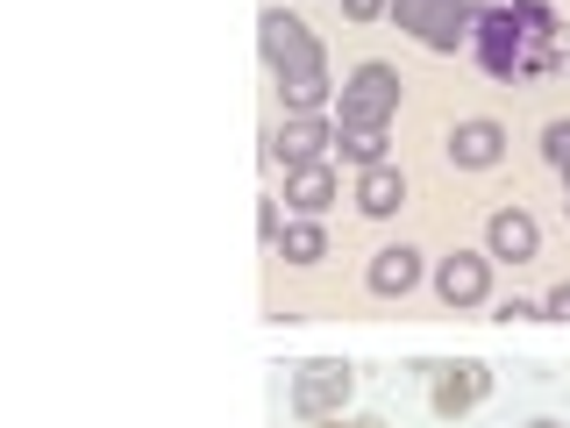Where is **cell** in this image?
<instances>
[{
    "label": "cell",
    "instance_id": "cell-16",
    "mask_svg": "<svg viewBox=\"0 0 570 428\" xmlns=\"http://www.w3.org/2000/svg\"><path fill=\"white\" fill-rule=\"evenodd\" d=\"M278 100H285V115H321V100H335V94H328V79H299V86H278Z\"/></svg>",
    "mask_w": 570,
    "mask_h": 428
},
{
    "label": "cell",
    "instance_id": "cell-10",
    "mask_svg": "<svg viewBox=\"0 0 570 428\" xmlns=\"http://www.w3.org/2000/svg\"><path fill=\"white\" fill-rule=\"evenodd\" d=\"M364 285H371L379 300H406V293L421 285V250H414V243H385L379 257H371Z\"/></svg>",
    "mask_w": 570,
    "mask_h": 428
},
{
    "label": "cell",
    "instance_id": "cell-9",
    "mask_svg": "<svg viewBox=\"0 0 570 428\" xmlns=\"http://www.w3.org/2000/svg\"><path fill=\"white\" fill-rule=\"evenodd\" d=\"M485 250H492V264H528L534 250H542V228H534V214L528 207H492L485 214Z\"/></svg>",
    "mask_w": 570,
    "mask_h": 428
},
{
    "label": "cell",
    "instance_id": "cell-22",
    "mask_svg": "<svg viewBox=\"0 0 570 428\" xmlns=\"http://www.w3.org/2000/svg\"><path fill=\"white\" fill-rule=\"evenodd\" d=\"M521 428H563V421H557V415H534V421H521Z\"/></svg>",
    "mask_w": 570,
    "mask_h": 428
},
{
    "label": "cell",
    "instance_id": "cell-12",
    "mask_svg": "<svg viewBox=\"0 0 570 428\" xmlns=\"http://www.w3.org/2000/svg\"><path fill=\"white\" fill-rule=\"evenodd\" d=\"M285 207L293 214H328L335 207V157H314V165L285 172Z\"/></svg>",
    "mask_w": 570,
    "mask_h": 428
},
{
    "label": "cell",
    "instance_id": "cell-7",
    "mask_svg": "<svg viewBox=\"0 0 570 428\" xmlns=\"http://www.w3.org/2000/svg\"><path fill=\"white\" fill-rule=\"evenodd\" d=\"M435 300L442 308H485L492 300V250H450L435 264Z\"/></svg>",
    "mask_w": 570,
    "mask_h": 428
},
{
    "label": "cell",
    "instance_id": "cell-1",
    "mask_svg": "<svg viewBox=\"0 0 570 428\" xmlns=\"http://www.w3.org/2000/svg\"><path fill=\"white\" fill-rule=\"evenodd\" d=\"M471 58L499 86L557 71L563 65V22H557V8H549V0H492V8H478Z\"/></svg>",
    "mask_w": 570,
    "mask_h": 428
},
{
    "label": "cell",
    "instance_id": "cell-5",
    "mask_svg": "<svg viewBox=\"0 0 570 428\" xmlns=\"http://www.w3.org/2000/svg\"><path fill=\"white\" fill-rule=\"evenodd\" d=\"M428 407H435V421H463L478 415V407L492 400V364L485 357H435V371H428Z\"/></svg>",
    "mask_w": 570,
    "mask_h": 428
},
{
    "label": "cell",
    "instance_id": "cell-15",
    "mask_svg": "<svg viewBox=\"0 0 570 428\" xmlns=\"http://www.w3.org/2000/svg\"><path fill=\"white\" fill-rule=\"evenodd\" d=\"M335 157L356 165V172H371V165L392 157V143H385V129H335Z\"/></svg>",
    "mask_w": 570,
    "mask_h": 428
},
{
    "label": "cell",
    "instance_id": "cell-25",
    "mask_svg": "<svg viewBox=\"0 0 570 428\" xmlns=\"http://www.w3.org/2000/svg\"><path fill=\"white\" fill-rule=\"evenodd\" d=\"M563 178H570V172H563Z\"/></svg>",
    "mask_w": 570,
    "mask_h": 428
},
{
    "label": "cell",
    "instance_id": "cell-18",
    "mask_svg": "<svg viewBox=\"0 0 570 428\" xmlns=\"http://www.w3.org/2000/svg\"><path fill=\"white\" fill-rule=\"evenodd\" d=\"M542 157L557 172H570V121H549V129H542Z\"/></svg>",
    "mask_w": 570,
    "mask_h": 428
},
{
    "label": "cell",
    "instance_id": "cell-23",
    "mask_svg": "<svg viewBox=\"0 0 570 428\" xmlns=\"http://www.w3.org/2000/svg\"><path fill=\"white\" fill-rule=\"evenodd\" d=\"M314 428H356V421L350 415H328V421H314Z\"/></svg>",
    "mask_w": 570,
    "mask_h": 428
},
{
    "label": "cell",
    "instance_id": "cell-20",
    "mask_svg": "<svg viewBox=\"0 0 570 428\" xmlns=\"http://www.w3.org/2000/svg\"><path fill=\"white\" fill-rule=\"evenodd\" d=\"M542 314H549V321H563V329H570V279H557V285L542 293Z\"/></svg>",
    "mask_w": 570,
    "mask_h": 428
},
{
    "label": "cell",
    "instance_id": "cell-4",
    "mask_svg": "<svg viewBox=\"0 0 570 428\" xmlns=\"http://www.w3.org/2000/svg\"><path fill=\"white\" fill-rule=\"evenodd\" d=\"M392 22L406 36H421L435 58H456V50L471 43V29H478V8L471 0H392Z\"/></svg>",
    "mask_w": 570,
    "mask_h": 428
},
{
    "label": "cell",
    "instance_id": "cell-19",
    "mask_svg": "<svg viewBox=\"0 0 570 428\" xmlns=\"http://www.w3.org/2000/svg\"><path fill=\"white\" fill-rule=\"evenodd\" d=\"M278 214H293V207H278L272 193H264V201H257V236H264V243H278V228H285Z\"/></svg>",
    "mask_w": 570,
    "mask_h": 428
},
{
    "label": "cell",
    "instance_id": "cell-14",
    "mask_svg": "<svg viewBox=\"0 0 570 428\" xmlns=\"http://www.w3.org/2000/svg\"><path fill=\"white\" fill-rule=\"evenodd\" d=\"M278 257L285 264H293V272H307V264H321V257H328V228H321V214H293V222H285L278 228Z\"/></svg>",
    "mask_w": 570,
    "mask_h": 428
},
{
    "label": "cell",
    "instance_id": "cell-17",
    "mask_svg": "<svg viewBox=\"0 0 570 428\" xmlns=\"http://www.w3.org/2000/svg\"><path fill=\"white\" fill-rule=\"evenodd\" d=\"M492 321H499V329H513V321H549V314H542V300L513 293V300H499V308H492Z\"/></svg>",
    "mask_w": 570,
    "mask_h": 428
},
{
    "label": "cell",
    "instance_id": "cell-21",
    "mask_svg": "<svg viewBox=\"0 0 570 428\" xmlns=\"http://www.w3.org/2000/svg\"><path fill=\"white\" fill-rule=\"evenodd\" d=\"M379 14H392V0H343V22H379Z\"/></svg>",
    "mask_w": 570,
    "mask_h": 428
},
{
    "label": "cell",
    "instance_id": "cell-8",
    "mask_svg": "<svg viewBox=\"0 0 570 428\" xmlns=\"http://www.w3.org/2000/svg\"><path fill=\"white\" fill-rule=\"evenodd\" d=\"M264 157L272 165H314V157H335V121L328 115H285L272 136H264Z\"/></svg>",
    "mask_w": 570,
    "mask_h": 428
},
{
    "label": "cell",
    "instance_id": "cell-13",
    "mask_svg": "<svg viewBox=\"0 0 570 428\" xmlns=\"http://www.w3.org/2000/svg\"><path fill=\"white\" fill-rule=\"evenodd\" d=\"M400 201H406V178H400V165H392V157L356 178V214H364V222H385V214H400Z\"/></svg>",
    "mask_w": 570,
    "mask_h": 428
},
{
    "label": "cell",
    "instance_id": "cell-3",
    "mask_svg": "<svg viewBox=\"0 0 570 428\" xmlns=\"http://www.w3.org/2000/svg\"><path fill=\"white\" fill-rule=\"evenodd\" d=\"M400 71L392 65H356L343 79V94H335V129H392V115H400Z\"/></svg>",
    "mask_w": 570,
    "mask_h": 428
},
{
    "label": "cell",
    "instance_id": "cell-11",
    "mask_svg": "<svg viewBox=\"0 0 570 428\" xmlns=\"http://www.w3.org/2000/svg\"><path fill=\"white\" fill-rule=\"evenodd\" d=\"M507 157V129L499 121H456L450 129V165L456 172H492Z\"/></svg>",
    "mask_w": 570,
    "mask_h": 428
},
{
    "label": "cell",
    "instance_id": "cell-24",
    "mask_svg": "<svg viewBox=\"0 0 570 428\" xmlns=\"http://www.w3.org/2000/svg\"><path fill=\"white\" fill-rule=\"evenodd\" d=\"M356 428H392V421H371V415H364V421H356Z\"/></svg>",
    "mask_w": 570,
    "mask_h": 428
},
{
    "label": "cell",
    "instance_id": "cell-6",
    "mask_svg": "<svg viewBox=\"0 0 570 428\" xmlns=\"http://www.w3.org/2000/svg\"><path fill=\"white\" fill-rule=\"evenodd\" d=\"M350 392H356V371L343 364V357H314V364H299V371H293V392H285V400H293V415L314 428V421L343 415Z\"/></svg>",
    "mask_w": 570,
    "mask_h": 428
},
{
    "label": "cell",
    "instance_id": "cell-2",
    "mask_svg": "<svg viewBox=\"0 0 570 428\" xmlns=\"http://www.w3.org/2000/svg\"><path fill=\"white\" fill-rule=\"evenodd\" d=\"M257 50H264V71L278 86H299V79H328V58H321V36L299 22L293 8H264L257 22Z\"/></svg>",
    "mask_w": 570,
    "mask_h": 428
}]
</instances>
